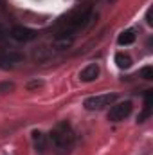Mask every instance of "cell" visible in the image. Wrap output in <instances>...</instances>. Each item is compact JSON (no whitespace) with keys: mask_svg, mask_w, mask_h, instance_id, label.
I'll return each mask as SVG.
<instances>
[{"mask_svg":"<svg viewBox=\"0 0 153 155\" xmlns=\"http://www.w3.org/2000/svg\"><path fill=\"white\" fill-rule=\"evenodd\" d=\"M50 139H52V144L56 146V150H58L60 153L70 152L72 146H74V141H76L74 132H72V128H70L67 123L56 124V126L52 128V132H50Z\"/></svg>","mask_w":153,"mask_h":155,"instance_id":"6da1fadb","label":"cell"},{"mask_svg":"<svg viewBox=\"0 0 153 155\" xmlns=\"http://www.w3.org/2000/svg\"><path fill=\"white\" fill-rule=\"evenodd\" d=\"M117 99L115 94H99V96H92L85 99V108L86 110H101L105 107H110Z\"/></svg>","mask_w":153,"mask_h":155,"instance_id":"7a4b0ae2","label":"cell"},{"mask_svg":"<svg viewBox=\"0 0 153 155\" xmlns=\"http://www.w3.org/2000/svg\"><path fill=\"white\" fill-rule=\"evenodd\" d=\"M132 108H133L132 101H122V103H117V105H114V107L110 108V112H108V119H110L112 123L124 121L126 117L132 114Z\"/></svg>","mask_w":153,"mask_h":155,"instance_id":"3957f363","label":"cell"},{"mask_svg":"<svg viewBox=\"0 0 153 155\" xmlns=\"http://www.w3.org/2000/svg\"><path fill=\"white\" fill-rule=\"evenodd\" d=\"M11 36H13V40H16V41L25 43V41H33V40L38 36V33L34 29L24 27V25H16V27L11 29Z\"/></svg>","mask_w":153,"mask_h":155,"instance_id":"277c9868","label":"cell"},{"mask_svg":"<svg viewBox=\"0 0 153 155\" xmlns=\"http://www.w3.org/2000/svg\"><path fill=\"white\" fill-rule=\"evenodd\" d=\"M24 60L22 54L18 52H13V51H0V69L7 71V69H13L16 63H20Z\"/></svg>","mask_w":153,"mask_h":155,"instance_id":"5b68a950","label":"cell"},{"mask_svg":"<svg viewBox=\"0 0 153 155\" xmlns=\"http://www.w3.org/2000/svg\"><path fill=\"white\" fill-rule=\"evenodd\" d=\"M99 65L97 63H90V65H86L81 72H79V79L83 81V83H92V81H96L97 78H99Z\"/></svg>","mask_w":153,"mask_h":155,"instance_id":"8992f818","label":"cell"},{"mask_svg":"<svg viewBox=\"0 0 153 155\" xmlns=\"http://www.w3.org/2000/svg\"><path fill=\"white\" fill-rule=\"evenodd\" d=\"M74 43V33H70V31H61L60 35H56V38H54V45L58 47V49H67V47H70Z\"/></svg>","mask_w":153,"mask_h":155,"instance_id":"52a82bcc","label":"cell"},{"mask_svg":"<svg viewBox=\"0 0 153 155\" xmlns=\"http://www.w3.org/2000/svg\"><path fill=\"white\" fill-rule=\"evenodd\" d=\"M33 144H34V150L38 153H43L47 150V137H45L43 132H40V130L33 132Z\"/></svg>","mask_w":153,"mask_h":155,"instance_id":"ba28073f","label":"cell"},{"mask_svg":"<svg viewBox=\"0 0 153 155\" xmlns=\"http://www.w3.org/2000/svg\"><path fill=\"white\" fill-rule=\"evenodd\" d=\"M133 41H135V31H133V29L122 31V33L119 35V38H117V43H119V45H130V43H133Z\"/></svg>","mask_w":153,"mask_h":155,"instance_id":"9c48e42d","label":"cell"},{"mask_svg":"<svg viewBox=\"0 0 153 155\" xmlns=\"http://www.w3.org/2000/svg\"><path fill=\"white\" fill-rule=\"evenodd\" d=\"M115 65L119 69H130L132 67V58L124 52H117L115 54Z\"/></svg>","mask_w":153,"mask_h":155,"instance_id":"30bf717a","label":"cell"},{"mask_svg":"<svg viewBox=\"0 0 153 155\" xmlns=\"http://www.w3.org/2000/svg\"><path fill=\"white\" fill-rule=\"evenodd\" d=\"M11 90H15V83H9V81L0 83V94H7V92H11Z\"/></svg>","mask_w":153,"mask_h":155,"instance_id":"8fae6325","label":"cell"},{"mask_svg":"<svg viewBox=\"0 0 153 155\" xmlns=\"http://www.w3.org/2000/svg\"><path fill=\"white\" fill-rule=\"evenodd\" d=\"M141 76L144 78V79H153V67H144L142 71H141Z\"/></svg>","mask_w":153,"mask_h":155,"instance_id":"7c38bea8","label":"cell"},{"mask_svg":"<svg viewBox=\"0 0 153 155\" xmlns=\"http://www.w3.org/2000/svg\"><path fill=\"white\" fill-rule=\"evenodd\" d=\"M41 85H43V81H40V79H34V81L27 83V88H36V87H41Z\"/></svg>","mask_w":153,"mask_h":155,"instance_id":"4fadbf2b","label":"cell"},{"mask_svg":"<svg viewBox=\"0 0 153 155\" xmlns=\"http://www.w3.org/2000/svg\"><path fill=\"white\" fill-rule=\"evenodd\" d=\"M146 22H148V25H153V20H151V9H148V13H146Z\"/></svg>","mask_w":153,"mask_h":155,"instance_id":"5bb4252c","label":"cell"}]
</instances>
